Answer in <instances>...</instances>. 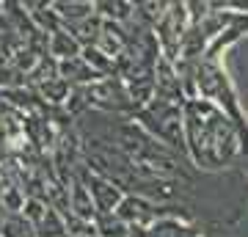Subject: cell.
<instances>
[{
  "instance_id": "obj_1",
  "label": "cell",
  "mask_w": 248,
  "mask_h": 237,
  "mask_svg": "<svg viewBox=\"0 0 248 237\" xmlns=\"http://www.w3.org/2000/svg\"><path fill=\"white\" fill-rule=\"evenodd\" d=\"M55 53H75V42H66V36L58 33V44H55Z\"/></svg>"
}]
</instances>
